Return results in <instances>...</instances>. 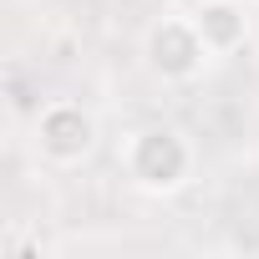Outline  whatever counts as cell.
<instances>
[{"instance_id":"obj_5","label":"cell","mask_w":259,"mask_h":259,"mask_svg":"<svg viewBox=\"0 0 259 259\" xmlns=\"http://www.w3.org/2000/svg\"><path fill=\"white\" fill-rule=\"evenodd\" d=\"M158 6H183V0H158Z\"/></svg>"},{"instance_id":"obj_3","label":"cell","mask_w":259,"mask_h":259,"mask_svg":"<svg viewBox=\"0 0 259 259\" xmlns=\"http://www.w3.org/2000/svg\"><path fill=\"white\" fill-rule=\"evenodd\" d=\"M36 148L46 163L71 168L97 148V117L81 102H46L36 112Z\"/></svg>"},{"instance_id":"obj_1","label":"cell","mask_w":259,"mask_h":259,"mask_svg":"<svg viewBox=\"0 0 259 259\" xmlns=\"http://www.w3.org/2000/svg\"><path fill=\"white\" fill-rule=\"evenodd\" d=\"M122 168L143 193H173L193 173V148L178 127H143V133L127 138Z\"/></svg>"},{"instance_id":"obj_2","label":"cell","mask_w":259,"mask_h":259,"mask_svg":"<svg viewBox=\"0 0 259 259\" xmlns=\"http://www.w3.org/2000/svg\"><path fill=\"white\" fill-rule=\"evenodd\" d=\"M143 56H148V71H153L158 81H193L213 51L203 46L193 16H163V21L148 26Z\"/></svg>"},{"instance_id":"obj_6","label":"cell","mask_w":259,"mask_h":259,"mask_svg":"<svg viewBox=\"0 0 259 259\" xmlns=\"http://www.w3.org/2000/svg\"><path fill=\"white\" fill-rule=\"evenodd\" d=\"M244 6H249V0H244Z\"/></svg>"},{"instance_id":"obj_4","label":"cell","mask_w":259,"mask_h":259,"mask_svg":"<svg viewBox=\"0 0 259 259\" xmlns=\"http://www.w3.org/2000/svg\"><path fill=\"white\" fill-rule=\"evenodd\" d=\"M244 11H249L244 0H203L193 11V26H198V36H203V46L213 56L244 46V36H249V16Z\"/></svg>"}]
</instances>
